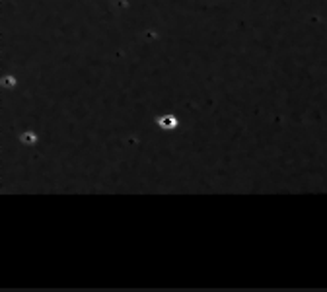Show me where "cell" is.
Wrapping results in <instances>:
<instances>
[{"label": "cell", "instance_id": "cell-1", "mask_svg": "<svg viewBox=\"0 0 327 292\" xmlns=\"http://www.w3.org/2000/svg\"><path fill=\"white\" fill-rule=\"evenodd\" d=\"M156 125L160 127L162 131H175L179 127V119L174 113H164L156 119Z\"/></svg>", "mask_w": 327, "mask_h": 292}, {"label": "cell", "instance_id": "cell-2", "mask_svg": "<svg viewBox=\"0 0 327 292\" xmlns=\"http://www.w3.org/2000/svg\"><path fill=\"white\" fill-rule=\"evenodd\" d=\"M20 140L24 142L26 146H33L35 142H37V135L33 133V131H26V133H21Z\"/></svg>", "mask_w": 327, "mask_h": 292}]
</instances>
